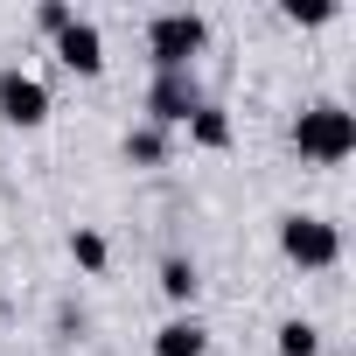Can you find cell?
I'll return each mask as SVG.
<instances>
[{"mask_svg": "<svg viewBox=\"0 0 356 356\" xmlns=\"http://www.w3.org/2000/svg\"><path fill=\"white\" fill-rule=\"evenodd\" d=\"M203 49H210V22H203L196 8H161V15H147V63H154V77H161V70H196Z\"/></svg>", "mask_w": 356, "mask_h": 356, "instance_id": "obj_1", "label": "cell"}, {"mask_svg": "<svg viewBox=\"0 0 356 356\" xmlns=\"http://www.w3.org/2000/svg\"><path fill=\"white\" fill-rule=\"evenodd\" d=\"M168 147H175V133H161V126H126V140H119V154H126V168H168Z\"/></svg>", "mask_w": 356, "mask_h": 356, "instance_id": "obj_9", "label": "cell"}, {"mask_svg": "<svg viewBox=\"0 0 356 356\" xmlns=\"http://www.w3.org/2000/svg\"><path fill=\"white\" fill-rule=\"evenodd\" d=\"M0 307H8V293H0Z\"/></svg>", "mask_w": 356, "mask_h": 356, "instance_id": "obj_15", "label": "cell"}, {"mask_svg": "<svg viewBox=\"0 0 356 356\" xmlns=\"http://www.w3.org/2000/svg\"><path fill=\"white\" fill-rule=\"evenodd\" d=\"M0 126H22V133L49 126V84L22 63H0Z\"/></svg>", "mask_w": 356, "mask_h": 356, "instance_id": "obj_5", "label": "cell"}, {"mask_svg": "<svg viewBox=\"0 0 356 356\" xmlns=\"http://www.w3.org/2000/svg\"><path fill=\"white\" fill-rule=\"evenodd\" d=\"M293 147H300V161H314V168H342V161L356 154V112L335 105V98L307 105V112L293 119Z\"/></svg>", "mask_w": 356, "mask_h": 356, "instance_id": "obj_2", "label": "cell"}, {"mask_svg": "<svg viewBox=\"0 0 356 356\" xmlns=\"http://www.w3.org/2000/svg\"><path fill=\"white\" fill-rule=\"evenodd\" d=\"M203 105V77L196 70H161L154 84H147V126H161V133H182L189 126V112Z\"/></svg>", "mask_w": 356, "mask_h": 356, "instance_id": "obj_4", "label": "cell"}, {"mask_svg": "<svg viewBox=\"0 0 356 356\" xmlns=\"http://www.w3.org/2000/svg\"><path fill=\"white\" fill-rule=\"evenodd\" d=\"M70 22H77V8H70V0H42V8H35V29H42V35H63Z\"/></svg>", "mask_w": 356, "mask_h": 356, "instance_id": "obj_14", "label": "cell"}, {"mask_svg": "<svg viewBox=\"0 0 356 356\" xmlns=\"http://www.w3.org/2000/svg\"><path fill=\"white\" fill-rule=\"evenodd\" d=\"M182 133H189V147H203V154H224V147L238 140V126H231V112H224L217 98H203V105L189 112V126H182Z\"/></svg>", "mask_w": 356, "mask_h": 356, "instance_id": "obj_8", "label": "cell"}, {"mask_svg": "<svg viewBox=\"0 0 356 356\" xmlns=\"http://www.w3.org/2000/svg\"><path fill=\"white\" fill-rule=\"evenodd\" d=\"M154 356H210V328H203V314H196V307L168 314V321L154 328Z\"/></svg>", "mask_w": 356, "mask_h": 356, "instance_id": "obj_7", "label": "cell"}, {"mask_svg": "<svg viewBox=\"0 0 356 356\" xmlns=\"http://www.w3.org/2000/svg\"><path fill=\"white\" fill-rule=\"evenodd\" d=\"M280 252L300 273H335L342 266V231L328 217H314V210H286L280 217Z\"/></svg>", "mask_w": 356, "mask_h": 356, "instance_id": "obj_3", "label": "cell"}, {"mask_svg": "<svg viewBox=\"0 0 356 356\" xmlns=\"http://www.w3.org/2000/svg\"><path fill=\"white\" fill-rule=\"evenodd\" d=\"M293 29H321V22H335L342 8H335V0H286V8H280Z\"/></svg>", "mask_w": 356, "mask_h": 356, "instance_id": "obj_13", "label": "cell"}, {"mask_svg": "<svg viewBox=\"0 0 356 356\" xmlns=\"http://www.w3.org/2000/svg\"><path fill=\"white\" fill-rule=\"evenodd\" d=\"M49 42H56V63H63L70 77H98V70H105V29H98L91 15H77V22H70L63 35H49Z\"/></svg>", "mask_w": 356, "mask_h": 356, "instance_id": "obj_6", "label": "cell"}, {"mask_svg": "<svg viewBox=\"0 0 356 356\" xmlns=\"http://www.w3.org/2000/svg\"><path fill=\"white\" fill-rule=\"evenodd\" d=\"M70 259H77V273H91V280H98V273L112 266V245H105V231L77 224V231H70Z\"/></svg>", "mask_w": 356, "mask_h": 356, "instance_id": "obj_12", "label": "cell"}, {"mask_svg": "<svg viewBox=\"0 0 356 356\" xmlns=\"http://www.w3.org/2000/svg\"><path fill=\"white\" fill-rule=\"evenodd\" d=\"M161 293L175 300V314H182V307H196L203 273H196V259H189V252H168V259H161Z\"/></svg>", "mask_w": 356, "mask_h": 356, "instance_id": "obj_10", "label": "cell"}, {"mask_svg": "<svg viewBox=\"0 0 356 356\" xmlns=\"http://www.w3.org/2000/svg\"><path fill=\"white\" fill-rule=\"evenodd\" d=\"M273 349H280V356H321V328H314L307 314H286V321L273 328Z\"/></svg>", "mask_w": 356, "mask_h": 356, "instance_id": "obj_11", "label": "cell"}]
</instances>
